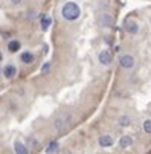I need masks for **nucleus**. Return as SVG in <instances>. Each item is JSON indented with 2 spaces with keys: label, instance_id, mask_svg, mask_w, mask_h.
I'll use <instances>...</instances> for the list:
<instances>
[{
  "label": "nucleus",
  "instance_id": "obj_16",
  "mask_svg": "<svg viewBox=\"0 0 151 154\" xmlns=\"http://www.w3.org/2000/svg\"><path fill=\"white\" fill-rule=\"evenodd\" d=\"M130 124H131V119L128 116H121L119 118V125L121 127H130Z\"/></svg>",
  "mask_w": 151,
  "mask_h": 154
},
{
  "label": "nucleus",
  "instance_id": "obj_5",
  "mask_svg": "<svg viewBox=\"0 0 151 154\" xmlns=\"http://www.w3.org/2000/svg\"><path fill=\"white\" fill-rule=\"evenodd\" d=\"M98 60H99V63H101L102 66H110V64H112V61H113V57H112L110 51L104 49V51H101V52H99Z\"/></svg>",
  "mask_w": 151,
  "mask_h": 154
},
{
  "label": "nucleus",
  "instance_id": "obj_11",
  "mask_svg": "<svg viewBox=\"0 0 151 154\" xmlns=\"http://www.w3.org/2000/svg\"><path fill=\"white\" fill-rule=\"evenodd\" d=\"M133 145V137L131 136H128V134H125V136H122L121 137V140H119V146L121 148H128V146H131Z\"/></svg>",
  "mask_w": 151,
  "mask_h": 154
},
{
  "label": "nucleus",
  "instance_id": "obj_9",
  "mask_svg": "<svg viewBox=\"0 0 151 154\" xmlns=\"http://www.w3.org/2000/svg\"><path fill=\"white\" fill-rule=\"evenodd\" d=\"M3 76L6 78V79H12L14 76H15V73H17V69H15V66H12V64H8V66H5V69H3Z\"/></svg>",
  "mask_w": 151,
  "mask_h": 154
},
{
  "label": "nucleus",
  "instance_id": "obj_2",
  "mask_svg": "<svg viewBox=\"0 0 151 154\" xmlns=\"http://www.w3.org/2000/svg\"><path fill=\"white\" fill-rule=\"evenodd\" d=\"M70 119H72V116L69 115V113H61V115H58V118L55 119V122H54V125H55V128H57V131L58 133H66L67 131V128H69V124H70Z\"/></svg>",
  "mask_w": 151,
  "mask_h": 154
},
{
  "label": "nucleus",
  "instance_id": "obj_18",
  "mask_svg": "<svg viewBox=\"0 0 151 154\" xmlns=\"http://www.w3.org/2000/svg\"><path fill=\"white\" fill-rule=\"evenodd\" d=\"M49 70H51V63L48 61V63L43 64V67H41V73H48Z\"/></svg>",
  "mask_w": 151,
  "mask_h": 154
},
{
  "label": "nucleus",
  "instance_id": "obj_14",
  "mask_svg": "<svg viewBox=\"0 0 151 154\" xmlns=\"http://www.w3.org/2000/svg\"><path fill=\"white\" fill-rule=\"evenodd\" d=\"M58 148H60V143H58L57 140H54V142H51V143L48 145L46 152H48V154H55V152L58 151Z\"/></svg>",
  "mask_w": 151,
  "mask_h": 154
},
{
  "label": "nucleus",
  "instance_id": "obj_19",
  "mask_svg": "<svg viewBox=\"0 0 151 154\" xmlns=\"http://www.w3.org/2000/svg\"><path fill=\"white\" fill-rule=\"evenodd\" d=\"M11 2V5H14V6H18V5H21L23 3V0H9Z\"/></svg>",
  "mask_w": 151,
  "mask_h": 154
},
{
  "label": "nucleus",
  "instance_id": "obj_21",
  "mask_svg": "<svg viewBox=\"0 0 151 154\" xmlns=\"http://www.w3.org/2000/svg\"><path fill=\"white\" fill-rule=\"evenodd\" d=\"M63 154H69V152H63Z\"/></svg>",
  "mask_w": 151,
  "mask_h": 154
},
{
  "label": "nucleus",
  "instance_id": "obj_17",
  "mask_svg": "<svg viewBox=\"0 0 151 154\" xmlns=\"http://www.w3.org/2000/svg\"><path fill=\"white\" fill-rule=\"evenodd\" d=\"M143 131L146 134H151V119L143 121Z\"/></svg>",
  "mask_w": 151,
  "mask_h": 154
},
{
  "label": "nucleus",
  "instance_id": "obj_13",
  "mask_svg": "<svg viewBox=\"0 0 151 154\" xmlns=\"http://www.w3.org/2000/svg\"><path fill=\"white\" fill-rule=\"evenodd\" d=\"M20 49H21L20 41H17V40H12V41H9V43H8V51H9L11 54H15V52H18Z\"/></svg>",
  "mask_w": 151,
  "mask_h": 154
},
{
  "label": "nucleus",
  "instance_id": "obj_3",
  "mask_svg": "<svg viewBox=\"0 0 151 154\" xmlns=\"http://www.w3.org/2000/svg\"><path fill=\"white\" fill-rule=\"evenodd\" d=\"M98 23L101 26H104V28H110L115 23V18H113V15L110 12H101L98 15Z\"/></svg>",
  "mask_w": 151,
  "mask_h": 154
},
{
  "label": "nucleus",
  "instance_id": "obj_8",
  "mask_svg": "<svg viewBox=\"0 0 151 154\" xmlns=\"http://www.w3.org/2000/svg\"><path fill=\"white\" fill-rule=\"evenodd\" d=\"M125 31H127L128 34L134 35V34H137V31H139V25L136 23L134 20H127V21H125Z\"/></svg>",
  "mask_w": 151,
  "mask_h": 154
},
{
  "label": "nucleus",
  "instance_id": "obj_10",
  "mask_svg": "<svg viewBox=\"0 0 151 154\" xmlns=\"http://www.w3.org/2000/svg\"><path fill=\"white\" fill-rule=\"evenodd\" d=\"M20 60H21V63H25V64H32V63L35 61V57H34V54L25 51L23 54L20 55Z\"/></svg>",
  "mask_w": 151,
  "mask_h": 154
},
{
  "label": "nucleus",
  "instance_id": "obj_22",
  "mask_svg": "<svg viewBox=\"0 0 151 154\" xmlns=\"http://www.w3.org/2000/svg\"><path fill=\"white\" fill-rule=\"evenodd\" d=\"M0 75H2V72H0Z\"/></svg>",
  "mask_w": 151,
  "mask_h": 154
},
{
  "label": "nucleus",
  "instance_id": "obj_20",
  "mask_svg": "<svg viewBox=\"0 0 151 154\" xmlns=\"http://www.w3.org/2000/svg\"><path fill=\"white\" fill-rule=\"evenodd\" d=\"M2 58H3V55H2V52H0V61H2Z\"/></svg>",
  "mask_w": 151,
  "mask_h": 154
},
{
  "label": "nucleus",
  "instance_id": "obj_4",
  "mask_svg": "<svg viewBox=\"0 0 151 154\" xmlns=\"http://www.w3.org/2000/svg\"><path fill=\"white\" fill-rule=\"evenodd\" d=\"M119 66L122 69H133L134 67V58L131 55H128V54H124L119 57Z\"/></svg>",
  "mask_w": 151,
  "mask_h": 154
},
{
  "label": "nucleus",
  "instance_id": "obj_15",
  "mask_svg": "<svg viewBox=\"0 0 151 154\" xmlns=\"http://www.w3.org/2000/svg\"><path fill=\"white\" fill-rule=\"evenodd\" d=\"M40 25H41V29L46 32V31L49 29V26L52 25V20H51V17H43V18H41V21H40Z\"/></svg>",
  "mask_w": 151,
  "mask_h": 154
},
{
  "label": "nucleus",
  "instance_id": "obj_7",
  "mask_svg": "<svg viewBox=\"0 0 151 154\" xmlns=\"http://www.w3.org/2000/svg\"><path fill=\"white\" fill-rule=\"evenodd\" d=\"M14 151H15V154H29L28 146L25 145V142H21L20 139H17L14 142Z\"/></svg>",
  "mask_w": 151,
  "mask_h": 154
},
{
  "label": "nucleus",
  "instance_id": "obj_6",
  "mask_svg": "<svg viewBox=\"0 0 151 154\" xmlns=\"http://www.w3.org/2000/svg\"><path fill=\"white\" fill-rule=\"evenodd\" d=\"M113 142H115V139L110 134H101L98 137V143H99L101 148H109V146L113 145Z\"/></svg>",
  "mask_w": 151,
  "mask_h": 154
},
{
  "label": "nucleus",
  "instance_id": "obj_1",
  "mask_svg": "<svg viewBox=\"0 0 151 154\" xmlns=\"http://www.w3.org/2000/svg\"><path fill=\"white\" fill-rule=\"evenodd\" d=\"M61 15L64 17V20H67V21H75L79 18L81 15V9L78 6V3L75 2H66L63 5L61 8Z\"/></svg>",
  "mask_w": 151,
  "mask_h": 154
},
{
  "label": "nucleus",
  "instance_id": "obj_12",
  "mask_svg": "<svg viewBox=\"0 0 151 154\" xmlns=\"http://www.w3.org/2000/svg\"><path fill=\"white\" fill-rule=\"evenodd\" d=\"M26 142H28V143H26V146H29L31 149H37V151L40 149V142H38V139H37V137L29 136Z\"/></svg>",
  "mask_w": 151,
  "mask_h": 154
}]
</instances>
